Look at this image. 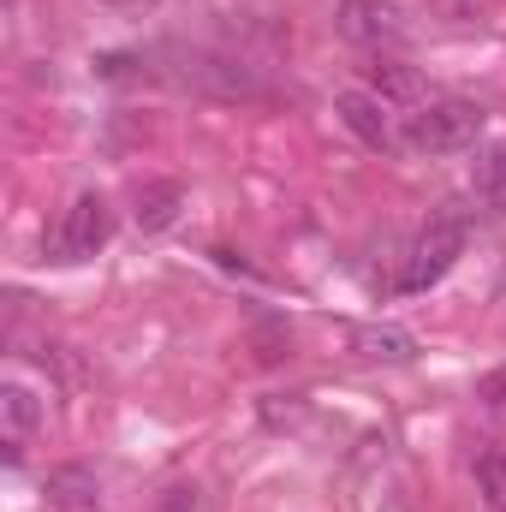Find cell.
<instances>
[{
    "instance_id": "obj_1",
    "label": "cell",
    "mask_w": 506,
    "mask_h": 512,
    "mask_svg": "<svg viewBox=\"0 0 506 512\" xmlns=\"http://www.w3.org/2000/svg\"><path fill=\"white\" fill-rule=\"evenodd\" d=\"M465 245H471V209L447 203L441 215H429L417 227V239L405 245V262H399L387 292H429L435 280H447V268L465 256Z\"/></svg>"
},
{
    "instance_id": "obj_2",
    "label": "cell",
    "mask_w": 506,
    "mask_h": 512,
    "mask_svg": "<svg viewBox=\"0 0 506 512\" xmlns=\"http://www.w3.org/2000/svg\"><path fill=\"white\" fill-rule=\"evenodd\" d=\"M483 126H489V114L477 102L429 96V102H417L405 114V149H417V155H459V149H471L483 137Z\"/></svg>"
},
{
    "instance_id": "obj_3",
    "label": "cell",
    "mask_w": 506,
    "mask_h": 512,
    "mask_svg": "<svg viewBox=\"0 0 506 512\" xmlns=\"http://www.w3.org/2000/svg\"><path fill=\"white\" fill-rule=\"evenodd\" d=\"M173 78L185 84V90H197V96H215V102H256V96H268V84H262V72H256L251 60H239V54H215V48H173Z\"/></svg>"
},
{
    "instance_id": "obj_4",
    "label": "cell",
    "mask_w": 506,
    "mask_h": 512,
    "mask_svg": "<svg viewBox=\"0 0 506 512\" xmlns=\"http://www.w3.org/2000/svg\"><path fill=\"white\" fill-rule=\"evenodd\" d=\"M114 239V209L102 191H78L72 209L60 215V233H54V262H90Z\"/></svg>"
},
{
    "instance_id": "obj_5",
    "label": "cell",
    "mask_w": 506,
    "mask_h": 512,
    "mask_svg": "<svg viewBox=\"0 0 506 512\" xmlns=\"http://www.w3.org/2000/svg\"><path fill=\"white\" fill-rule=\"evenodd\" d=\"M334 30L358 48H405L411 24L399 18L393 0H340L334 6Z\"/></svg>"
},
{
    "instance_id": "obj_6",
    "label": "cell",
    "mask_w": 506,
    "mask_h": 512,
    "mask_svg": "<svg viewBox=\"0 0 506 512\" xmlns=\"http://www.w3.org/2000/svg\"><path fill=\"white\" fill-rule=\"evenodd\" d=\"M334 114H340V126L352 131L358 143H370V149H393L399 137H393V120H387V102H381L376 90H340L334 96Z\"/></svg>"
},
{
    "instance_id": "obj_7",
    "label": "cell",
    "mask_w": 506,
    "mask_h": 512,
    "mask_svg": "<svg viewBox=\"0 0 506 512\" xmlns=\"http://www.w3.org/2000/svg\"><path fill=\"white\" fill-rule=\"evenodd\" d=\"M42 495L54 512H102V477L90 465H54Z\"/></svg>"
},
{
    "instance_id": "obj_8",
    "label": "cell",
    "mask_w": 506,
    "mask_h": 512,
    "mask_svg": "<svg viewBox=\"0 0 506 512\" xmlns=\"http://www.w3.org/2000/svg\"><path fill=\"white\" fill-rule=\"evenodd\" d=\"M179 215H185V185L179 179H149L143 191H137V209H131V221H137V233H167V227H179Z\"/></svg>"
},
{
    "instance_id": "obj_9",
    "label": "cell",
    "mask_w": 506,
    "mask_h": 512,
    "mask_svg": "<svg viewBox=\"0 0 506 512\" xmlns=\"http://www.w3.org/2000/svg\"><path fill=\"white\" fill-rule=\"evenodd\" d=\"M346 340H352V352H358V358H370V364H411V358H417V340H411L405 328L352 322V328H346Z\"/></svg>"
},
{
    "instance_id": "obj_10",
    "label": "cell",
    "mask_w": 506,
    "mask_h": 512,
    "mask_svg": "<svg viewBox=\"0 0 506 512\" xmlns=\"http://www.w3.org/2000/svg\"><path fill=\"white\" fill-rule=\"evenodd\" d=\"M0 417H6V465H18L24 459V441L42 423V405H36L30 387H0Z\"/></svg>"
},
{
    "instance_id": "obj_11",
    "label": "cell",
    "mask_w": 506,
    "mask_h": 512,
    "mask_svg": "<svg viewBox=\"0 0 506 512\" xmlns=\"http://www.w3.org/2000/svg\"><path fill=\"white\" fill-rule=\"evenodd\" d=\"M471 197L489 215H506V143L477 149V161H471Z\"/></svg>"
},
{
    "instance_id": "obj_12",
    "label": "cell",
    "mask_w": 506,
    "mask_h": 512,
    "mask_svg": "<svg viewBox=\"0 0 506 512\" xmlns=\"http://www.w3.org/2000/svg\"><path fill=\"white\" fill-rule=\"evenodd\" d=\"M370 90H376L387 108H393V102H405V108L429 102V96H423V78H417L411 66H399V60H376V66H370Z\"/></svg>"
},
{
    "instance_id": "obj_13",
    "label": "cell",
    "mask_w": 506,
    "mask_h": 512,
    "mask_svg": "<svg viewBox=\"0 0 506 512\" xmlns=\"http://www.w3.org/2000/svg\"><path fill=\"white\" fill-rule=\"evenodd\" d=\"M477 489H483V501L495 512H506V447H495V453L477 459Z\"/></svg>"
},
{
    "instance_id": "obj_14",
    "label": "cell",
    "mask_w": 506,
    "mask_h": 512,
    "mask_svg": "<svg viewBox=\"0 0 506 512\" xmlns=\"http://www.w3.org/2000/svg\"><path fill=\"white\" fill-rule=\"evenodd\" d=\"M477 399H483V411L506 417V364H501V370H489V376L477 382Z\"/></svg>"
},
{
    "instance_id": "obj_15",
    "label": "cell",
    "mask_w": 506,
    "mask_h": 512,
    "mask_svg": "<svg viewBox=\"0 0 506 512\" xmlns=\"http://www.w3.org/2000/svg\"><path fill=\"white\" fill-rule=\"evenodd\" d=\"M161 512H197V489H167Z\"/></svg>"
},
{
    "instance_id": "obj_16",
    "label": "cell",
    "mask_w": 506,
    "mask_h": 512,
    "mask_svg": "<svg viewBox=\"0 0 506 512\" xmlns=\"http://www.w3.org/2000/svg\"><path fill=\"white\" fill-rule=\"evenodd\" d=\"M501 292H506V274H501Z\"/></svg>"
}]
</instances>
